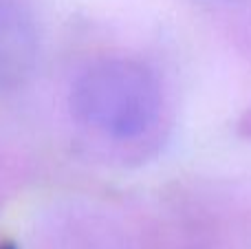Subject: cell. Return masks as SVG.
<instances>
[{"instance_id":"1","label":"cell","mask_w":251,"mask_h":249,"mask_svg":"<svg viewBox=\"0 0 251 249\" xmlns=\"http://www.w3.org/2000/svg\"><path fill=\"white\" fill-rule=\"evenodd\" d=\"M161 101L154 71L130 57L95 62L71 88L73 117L113 139H137L148 132L161 115Z\"/></svg>"},{"instance_id":"2","label":"cell","mask_w":251,"mask_h":249,"mask_svg":"<svg viewBox=\"0 0 251 249\" xmlns=\"http://www.w3.org/2000/svg\"><path fill=\"white\" fill-rule=\"evenodd\" d=\"M40 53L38 26L20 0H0V91H13L33 75Z\"/></svg>"}]
</instances>
